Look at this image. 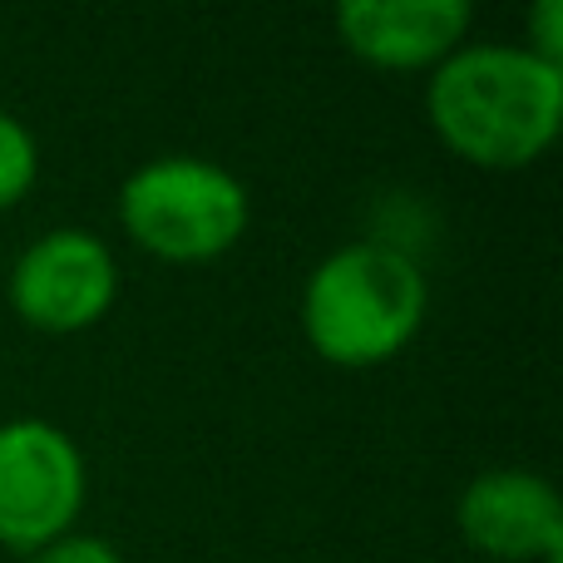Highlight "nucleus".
<instances>
[{
    "instance_id": "20e7f679",
    "label": "nucleus",
    "mask_w": 563,
    "mask_h": 563,
    "mask_svg": "<svg viewBox=\"0 0 563 563\" xmlns=\"http://www.w3.org/2000/svg\"><path fill=\"white\" fill-rule=\"evenodd\" d=\"M89 505V460L65 426L45 416L0 420V549L40 554L79 529Z\"/></svg>"
},
{
    "instance_id": "f257e3e1",
    "label": "nucleus",
    "mask_w": 563,
    "mask_h": 563,
    "mask_svg": "<svg viewBox=\"0 0 563 563\" xmlns=\"http://www.w3.org/2000/svg\"><path fill=\"white\" fill-rule=\"evenodd\" d=\"M430 134L470 168L519 174L563 129V65L515 40H465L426 79Z\"/></svg>"
},
{
    "instance_id": "0eeeda50",
    "label": "nucleus",
    "mask_w": 563,
    "mask_h": 563,
    "mask_svg": "<svg viewBox=\"0 0 563 563\" xmlns=\"http://www.w3.org/2000/svg\"><path fill=\"white\" fill-rule=\"evenodd\" d=\"M475 10L465 0H346L336 35L361 65L380 75H430L470 40Z\"/></svg>"
},
{
    "instance_id": "9d476101",
    "label": "nucleus",
    "mask_w": 563,
    "mask_h": 563,
    "mask_svg": "<svg viewBox=\"0 0 563 563\" xmlns=\"http://www.w3.org/2000/svg\"><path fill=\"white\" fill-rule=\"evenodd\" d=\"M519 45L529 55L549 59V65H563V0H539L525 20V40Z\"/></svg>"
},
{
    "instance_id": "423d86ee",
    "label": "nucleus",
    "mask_w": 563,
    "mask_h": 563,
    "mask_svg": "<svg viewBox=\"0 0 563 563\" xmlns=\"http://www.w3.org/2000/svg\"><path fill=\"white\" fill-rule=\"evenodd\" d=\"M455 529L489 563L563 559V499L554 479L525 465L479 470L455 499Z\"/></svg>"
},
{
    "instance_id": "9b49d317",
    "label": "nucleus",
    "mask_w": 563,
    "mask_h": 563,
    "mask_svg": "<svg viewBox=\"0 0 563 563\" xmlns=\"http://www.w3.org/2000/svg\"><path fill=\"white\" fill-rule=\"evenodd\" d=\"M554 563H563V559H554Z\"/></svg>"
},
{
    "instance_id": "39448f33",
    "label": "nucleus",
    "mask_w": 563,
    "mask_h": 563,
    "mask_svg": "<svg viewBox=\"0 0 563 563\" xmlns=\"http://www.w3.org/2000/svg\"><path fill=\"white\" fill-rule=\"evenodd\" d=\"M10 311L40 336H79L119 301V257L89 228H49L20 247L5 277Z\"/></svg>"
},
{
    "instance_id": "6e6552de",
    "label": "nucleus",
    "mask_w": 563,
    "mask_h": 563,
    "mask_svg": "<svg viewBox=\"0 0 563 563\" xmlns=\"http://www.w3.org/2000/svg\"><path fill=\"white\" fill-rule=\"evenodd\" d=\"M40 184V144L30 124L10 109H0V213L20 208Z\"/></svg>"
},
{
    "instance_id": "7ed1b4c3",
    "label": "nucleus",
    "mask_w": 563,
    "mask_h": 563,
    "mask_svg": "<svg viewBox=\"0 0 563 563\" xmlns=\"http://www.w3.org/2000/svg\"><path fill=\"white\" fill-rule=\"evenodd\" d=\"M114 213L139 253L174 267H203L247 238L253 194L218 158L158 154L119 184Z\"/></svg>"
},
{
    "instance_id": "f03ea898",
    "label": "nucleus",
    "mask_w": 563,
    "mask_h": 563,
    "mask_svg": "<svg viewBox=\"0 0 563 563\" xmlns=\"http://www.w3.org/2000/svg\"><path fill=\"white\" fill-rule=\"evenodd\" d=\"M430 317L420 257L376 238L341 243L301 282V336L327 366L376 371L406 356Z\"/></svg>"
},
{
    "instance_id": "1a4fd4ad",
    "label": "nucleus",
    "mask_w": 563,
    "mask_h": 563,
    "mask_svg": "<svg viewBox=\"0 0 563 563\" xmlns=\"http://www.w3.org/2000/svg\"><path fill=\"white\" fill-rule=\"evenodd\" d=\"M25 563H124V554H119L114 539L89 534V529H69V534H59L55 544H45Z\"/></svg>"
}]
</instances>
